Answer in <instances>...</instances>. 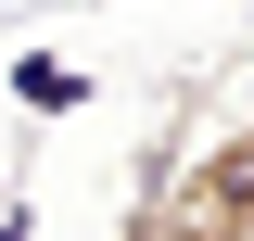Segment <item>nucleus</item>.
<instances>
[{
  "label": "nucleus",
  "mask_w": 254,
  "mask_h": 241,
  "mask_svg": "<svg viewBox=\"0 0 254 241\" xmlns=\"http://www.w3.org/2000/svg\"><path fill=\"white\" fill-rule=\"evenodd\" d=\"M165 216L190 241H254V115L216 127L190 165H165Z\"/></svg>",
  "instance_id": "f257e3e1"
},
{
  "label": "nucleus",
  "mask_w": 254,
  "mask_h": 241,
  "mask_svg": "<svg viewBox=\"0 0 254 241\" xmlns=\"http://www.w3.org/2000/svg\"><path fill=\"white\" fill-rule=\"evenodd\" d=\"M165 165H178V152H153V178H140V203H127V229H115V241H190L178 216H165Z\"/></svg>",
  "instance_id": "f03ea898"
}]
</instances>
